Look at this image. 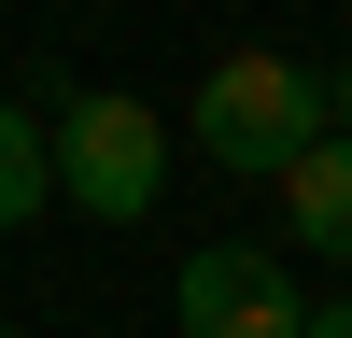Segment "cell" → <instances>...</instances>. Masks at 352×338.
Masks as SVG:
<instances>
[{"instance_id": "obj_1", "label": "cell", "mask_w": 352, "mask_h": 338, "mask_svg": "<svg viewBox=\"0 0 352 338\" xmlns=\"http://www.w3.org/2000/svg\"><path fill=\"white\" fill-rule=\"evenodd\" d=\"M43 155H56V197L85 225H141L169 197V113L127 99V84H71L56 127H43Z\"/></svg>"}, {"instance_id": "obj_2", "label": "cell", "mask_w": 352, "mask_h": 338, "mask_svg": "<svg viewBox=\"0 0 352 338\" xmlns=\"http://www.w3.org/2000/svg\"><path fill=\"white\" fill-rule=\"evenodd\" d=\"M310 141H324V71H310V56L240 43V56H212V71H197V155H212V169L282 183Z\"/></svg>"}, {"instance_id": "obj_3", "label": "cell", "mask_w": 352, "mask_h": 338, "mask_svg": "<svg viewBox=\"0 0 352 338\" xmlns=\"http://www.w3.org/2000/svg\"><path fill=\"white\" fill-rule=\"evenodd\" d=\"M296 324H310V296L254 240H212V254L169 268V338H296Z\"/></svg>"}, {"instance_id": "obj_4", "label": "cell", "mask_w": 352, "mask_h": 338, "mask_svg": "<svg viewBox=\"0 0 352 338\" xmlns=\"http://www.w3.org/2000/svg\"><path fill=\"white\" fill-rule=\"evenodd\" d=\"M282 225H296L310 254H338V268H352V127H324L296 169H282Z\"/></svg>"}, {"instance_id": "obj_5", "label": "cell", "mask_w": 352, "mask_h": 338, "mask_svg": "<svg viewBox=\"0 0 352 338\" xmlns=\"http://www.w3.org/2000/svg\"><path fill=\"white\" fill-rule=\"evenodd\" d=\"M56 212V155H43V113H14L0 99V240L14 225H43Z\"/></svg>"}, {"instance_id": "obj_6", "label": "cell", "mask_w": 352, "mask_h": 338, "mask_svg": "<svg viewBox=\"0 0 352 338\" xmlns=\"http://www.w3.org/2000/svg\"><path fill=\"white\" fill-rule=\"evenodd\" d=\"M296 338H352V296H310V324Z\"/></svg>"}, {"instance_id": "obj_7", "label": "cell", "mask_w": 352, "mask_h": 338, "mask_svg": "<svg viewBox=\"0 0 352 338\" xmlns=\"http://www.w3.org/2000/svg\"><path fill=\"white\" fill-rule=\"evenodd\" d=\"M324 127H352V56H338V71H324Z\"/></svg>"}, {"instance_id": "obj_8", "label": "cell", "mask_w": 352, "mask_h": 338, "mask_svg": "<svg viewBox=\"0 0 352 338\" xmlns=\"http://www.w3.org/2000/svg\"><path fill=\"white\" fill-rule=\"evenodd\" d=\"M0 338H28V324H0Z\"/></svg>"}]
</instances>
